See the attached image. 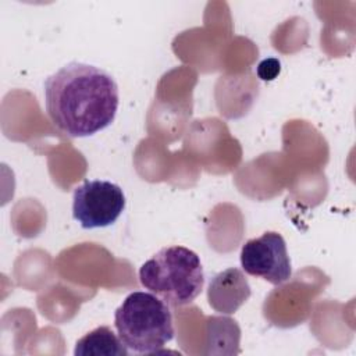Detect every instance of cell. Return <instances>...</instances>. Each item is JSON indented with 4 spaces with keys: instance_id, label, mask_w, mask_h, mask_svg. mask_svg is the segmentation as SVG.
Masks as SVG:
<instances>
[{
    "instance_id": "2",
    "label": "cell",
    "mask_w": 356,
    "mask_h": 356,
    "mask_svg": "<svg viewBox=\"0 0 356 356\" xmlns=\"http://www.w3.org/2000/svg\"><path fill=\"white\" fill-rule=\"evenodd\" d=\"M139 281L167 305L185 306L200 295L204 273L193 250L185 246H167L142 264Z\"/></svg>"
},
{
    "instance_id": "3",
    "label": "cell",
    "mask_w": 356,
    "mask_h": 356,
    "mask_svg": "<svg viewBox=\"0 0 356 356\" xmlns=\"http://www.w3.org/2000/svg\"><path fill=\"white\" fill-rule=\"evenodd\" d=\"M114 325L124 345L136 353H156L174 338L171 310L152 292L129 293L115 310Z\"/></svg>"
},
{
    "instance_id": "1",
    "label": "cell",
    "mask_w": 356,
    "mask_h": 356,
    "mask_svg": "<svg viewBox=\"0 0 356 356\" xmlns=\"http://www.w3.org/2000/svg\"><path fill=\"white\" fill-rule=\"evenodd\" d=\"M44 104L53 125L70 138L107 128L118 108V86L104 70L72 61L44 81Z\"/></svg>"
},
{
    "instance_id": "7",
    "label": "cell",
    "mask_w": 356,
    "mask_h": 356,
    "mask_svg": "<svg viewBox=\"0 0 356 356\" xmlns=\"http://www.w3.org/2000/svg\"><path fill=\"white\" fill-rule=\"evenodd\" d=\"M75 356H127L128 348L108 327H97L76 341Z\"/></svg>"
},
{
    "instance_id": "4",
    "label": "cell",
    "mask_w": 356,
    "mask_h": 356,
    "mask_svg": "<svg viewBox=\"0 0 356 356\" xmlns=\"http://www.w3.org/2000/svg\"><path fill=\"white\" fill-rule=\"evenodd\" d=\"M125 203V195L117 184L86 179L74 189L72 216L85 229L104 228L117 221Z\"/></svg>"
},
{
    "instance_id": "5",
    "label": "cell",
    "mask_w": 356,
    "mask_h": 356,
    "mask_svg": "<svg viewBox=\"0 0 356 356\" xmlns=\"http://www.w3.org/2000/svg\"><path fill=\"white\" fill-rule=\"evenodd\" d=\"M241 266L249 275L260 277L273 285H281L292 275L285 239L275 231L246 241L241 249Z\"/></svg>"
},
{
    "instance_id": "6",
    "label": "cell",
    "mask_w": 356,
    "mask_h": 356,
    "mask_svg": "<svg viewBox=\"0 0 356 356\" xmlns=\"http://www.w3.org/2000/svg\"><path fill=\"white\" fill-rule=\"evenodd\" d=\"M250 293V285L245 274L236 267H229L210 280L207 300L216 312L232 314L249 299Z\"/></svg>"
},
{
    "instance_id": "8",
    "label": "cell",
    "mask_w": 356,
    "mask_h": 356,
    "mask_svg": "<svg viewBox=\"0 0 356 356\" xmlns=\"http://www.w3.org/2000/svg\"><path fill=\"white\" fill-rule=\"evenodd\" d=\"M280 61L275 60V58H267V60H263L260 64H259V68H257V74L261 79L264 81H271L277 76V74H280Z\"/></svg>"
}]
</instances>
